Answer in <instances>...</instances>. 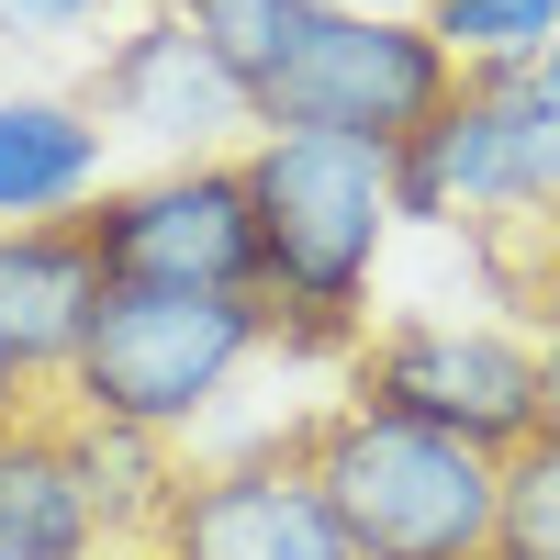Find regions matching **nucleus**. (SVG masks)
I'll use <instances>...</instances> for the list:
<instances>
[{
	"label": "nucleus",
	"instance_id": "obj_7",
	"mask_svg": "<svg viewBox=\"0 0 560 560\" xmlns=\"http://www.w3.org/2000/svg\"><path fill=\"white\" fill-rule=\"evenodd\" d=\"M348 404H382L415 415L459 448H527L538 438V337H504V325H438V314H404L382 337H359L348 359Z\"/></svg>",
	"mask_w": 560,
	"mask_h": 560
},
{
	"label": "nucleus",
	"instance_id": "obj_6",
	"mask_svg": "<svg viewBox=\"0 0 560 560\" xmlns=\"http://www.w3.org/2000/svg\"><path fill=\"white\" fill-rule=\"evenodd\" d=\"M79 236L124 292H258L247 158H179V168H147V179H113L79 213Z\"/></svg>",
	"mask_w": 560,
	"mask_h": 560
},
{
	"label": "nucleus",
	"instance_id": "obj_9",
	"mask_svg": "<svg viewBox=\"0 0 560 560\" xmlns=\"http://www.w3.org/2000/svg\"><path fill=\"white\" fill-rule=\"evenodd\" d=\"M158 549L168 560H359L348 527L325 516L314 471L292 459V438L280 448H236V459H191Z\"/></svg>",
	"mask_w": 560,
	"mask_h": 560
},
{
	"label": "nucleus",
	"instance_id": "obj_14",
	"mask_svg": "<svg viewBox=\"0 0 560 560\" xmlns=\"http://www.w3.org/2000/svg\"><path fill=\"white\" fill-rule=\"evenodd\" d=\"M415 12L459 68H538V45L560 34V0H415Z\"/></svg>",
	"mask_w": 560,
	"mask_h": 560
},
{
	"label": "nucleus",
	"instance_id": "obj_18",
	"mask_svg": "<svg viewBox=\"0 0 560 560\" xmlns=\"http://www.w3.org/2000/svg\"><path fill=\"white\" fill-rule=\"evenodd\" d=\"M516 236H538V269H527V292H538V314H560V213H549V224H516ZM482 247H504V236H482Z\"/></svg>",
	"mask_w": 560,
	"mask_h": 560
},
{
	"label": "nucleus",
	"instance_id": "obj_12",
	"mask_svg": "<svg viewBox=\"0 0 560 560\" xmlns=\"http://www.w3.org/2000/svg\"><path fill=\"white\" fill-rule=\"evenodd\" d=\"M113 191V135L68 90H12L0 102V224H79Z\"/></svg>",
	"mask_w": 560,
	"mask_h": 560
},
{
	"label": "nucleus",
	"instance_id": "obj_4",
	"mask_svg": "<svg viewBox=\"0 0 560 560\" xmlns=\"http://www.w3.org/2000/svg\"><path fill=\"white\" fill-rule=\"evenodd\" d=\"M560 213V90L538 68H459V90L393 147V224L516 236Z\"/></svg>",
	"mask_w": 560,
	"mask_h": 560
},
{
	"label": "nucleus",
	"instance_id": "obj_16",
	"mask_svg": "<svg viewBox=\"0 0 560 560\" xmlns=\"http://www.w3.org/2000/svg\"><path fill=\"white\" fill-rule=\"evenodd\" d=\"M168 12L191 23V34H213L236 79H258V68L280 57V34H292V23L314 12V0H168Z\"/></svg>",
	"mask_w": 560,
	"mask_h": 560
},
{
	"label": "nucleus",
	"instance_id": "obj_24",
	"mask_svg": "<svg viewBox=\"0 0 560 560\" xmlns=\"http://www.w3.org/2000/svg\"><path fill=\"white\" fill-rule=\"evenodd\" d=\"M493 560H527V549H493Z\"/></svg>",
	"mask_w": 560,
	"mask_h": 560
},
{
	"label": "nucleus",
	"instance_id": "obj_2",
	"mask_svg": "<svg viewBox=\"0 0 560 560\" xmlns=\"http://www.w3.org/2000/svg\"><path fill=\"white\" fill-rule=\"evenodd\" d=\"M292 459L314 471L325 516L348 527L359 560H493L504 459L382 404H325L314 427H292Z\"/></svg>",
	"mask_w": 560,
	"mask_h": 560
},
{
	"label": "nucleus",
	"instance_id": "obj_10",
	"mask_svg": "<svg viewBox=\"0 0 560 560\" xmlns=\"http://www.w3.org/2000/svg\"><path fill=\"white\" fill-rule=\"evenodd\" d=\"M113 303V269L90 258L79 224H0V359L57 404L90 314Z\"/></svg>",
	"mask_w": 560,
	"mask_h": 560
},
{
	"label": "nucleus",
	"instance_id": "obj_11",
	"mask_svg": "<svg viewBox=\"0 0 560 560\" xmlns=\"http://www.w3.org/2000/svg\"><path fill=\"white\" fill-rule=\"evenodd\" d=\"M0 560H113L102 493H90L79 438H68V404H34L0 438Z\"/></svg>",
	"mask_w": 560,
	"mask_h": 560
},
{
	"label": "nucleus",
	"instance_id": "obj_23",
	"mask_svg": "<svg viewBox=\"0 0 560 560\" xmlns=\"http://www.w3.org/2000/svg\"><path fill=\"white\" fill-rule=\"evenodd\" d=\"M113 560H168V549H113Z\"/></svg>",
	"mask_w": 560,
	"mask_h": 560
},
{
	"label": "nucleus",
	"instance_id": "obj_15",
	"mask_svg": "<svg viewBox=\"0 0 560 560\" xmlns=\"http://www.w3.org/2000/svg\"><path fill=\"white\" fill-rule=\"evenodd\" d=\"M493 549H527V560H560V438L538 427L527 448H504V527Z\"/></svg>",
	"mask_w": 560,
	"mask_h": 560
},
{
	"label": "nucleus",
	"instance_id": "obj_1",
	"mask_svg": "<svg viewBox=\"0 0 560 560\" xmlns=\"http://www.w3.org/2000/svg\"><path fill=\"white\" fill-rule=\"evenodd\" d=\"M258 202V314L280 359H359L370 280L393 247V147L359 135H247Z\"/></svg>",
	"mask_w": 560,
	"mask_h": 560
},
{
	"label": "nucleus",
	"instance_id": "obj_19",
	"mask_svg": "<svg viewBox=\"0 0 560 560\" xmlns=\"http://www.w3.org/2000/svg\"><path fill=\"white\" fill-rule=\"evenodd\" d=\"M538 427L560 438V314H549V337H538Z\"/></svg>",
	"mask_w": 560,
	"mask_h": 560
},
{
	"label": "nucleus",
	"instance_id": "obj_13",
	"mask_svg": "<svg viewBox=\"0 0 560 560\" xmlns=\"http://www.w3.org/2000/svg\"><path fill=\"white\" fill-rule=\"evenodd\" d=\"M68 438H79L90 493H102L113 549H158V527H168L179 482H191V459H179L168 438H147V427H102V415H68Z\"/></svg>",
	"mask_w": 560,
	"mask_h": 560
},
{
	"label": "nucleus",
	"instance_id": "obj_22",
	"mask_svg": "<svg viewBox=\"0 0 560 560\" xmlns=\"http://www.w3.org/2000/svg\"><path fill=\"white\" fill-rule=\"evenodd\" d=\"M337 12H415V0H337Z\"/></svg>",
	"mask_w": 560,
	"mask_h": 560
},
{
	"label": "nucleus",
	"instance_id": "obj_3",
	"mask_svg": "<svg viewBox=\"0 0 560 560\" xmlns=\"http://www.w3.org/2000/svg\"><path fill=\"white\" fill-rule=\"evenodd\" d=\"M258 348H269L258 292H124V280H113V303L90 314L57 404L102 415V427H147V438L179 448L224 393L247 382Z\"/></svg>",
	"mask_w": 560,
	"mask_h": 560
},
{
	"label": "nucleus",
	"instance_id": "obj_17",
	"mask_svg": "<svg viewBox=\"0 0 560 560\" xmlns=\"http://www.w3.org/2000/svg\"><path fill=\"white\" fill-rule=\"evenodd\" d=\"M113 0H0V23H34V34H68V23H102Z\"/></svg>",
	"mask_w": 560,
	"mask_h": 560
},
{
	"label": "nucleus",
	"instance_id": "obj_20",
	"mask_svg": "<svg viewBox=\"0 0 560 560\" xmlns=\"http://www.w3.org/2000/svg\"><path fill=\"white\" fill-rule=\"evenodd\" d=\"M34 404H45V393L23 382V370H12V359H0V438H12V427H23V415H34Z\"/></svg>",
	"mask_w": 560,
	"mask_h": 560
},
{
	"label": "nucleus",
	"instance_id": "obj_8",
	"mask_svg": "<svg viewBox=\"0 0 560 560\" xmlns=\"http://www.w3.org/2000/svg\"><path fill=\"white\" fill-rule=\"evenodd\" d=\"M90 113H102V135L158 147V168H179V158H236V135H258L247 79L224 68V45L191 34L168 0L135 34H113L102 79H90Z\"/></svg>",
	"mask_w": 560,
	"mask_h": 560
},
{
	"label": "nucleus",
	"instance_id": "obj_5",
	"mask_svg": "<svg viewBox=\"0 0 560 560\" xmlns=\"http://www.w3.org/2000/svg\"><path fill=\"white\" fill-rule=\"evenodd\" d=\"M459 90V57L427 34V12H314L280 34V57L247 79L258 135H359V147H404L415 124Z\"/></svg>",
	"mask_w": 560,
	"mask_h": 560
},
{
	"label": "nucleus",
	"instance_id": "obj_21",
	"mask_svg": "<svg viewBox=\"0 0 560 560\" xmlns=\"http://www.w3.org/2000/svg\"><path fill=\"white\" fill-rule=\"evenodd\" d=\"M538 79H549V90H560V34H549V45H538Z\"/></svg>",
	"mask_w": 560,
	"mask_h": 560
}]
</instances>
